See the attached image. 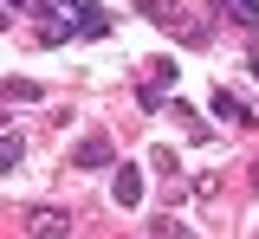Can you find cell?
Returning a JSON list of instances; mask_svg holds the SVG:
<instances>
[{
  "mask_svg": "<svg viewBox=\"0 0 259 239\" xmlns=\"http://www.w3.org/2000/svg\"><path fill=\"white\" fill-rule=\"evenodd\" d=\"M110 162H117V142H110V136H84L78 149H71V168H84V174L110 168Z\"/></svg>",
  "mask_w": 259,
  "mask_h": 239,
  "instance_id": "cell-1",
  "label": "cell"
},
{
  "mask_svg": "<svg viewBox=\"0 0 259 239\" xmlns=\"http://www.w3.org/2000/svg\"><path fill=\"white\" fill-rule=\"evenodd\" d=\"M26 233L32 239H71V213H65V207H32V213H26Z\"/></svg>",
  "mask_w": 259,
  "mask_h": 239,
  "instance_id": "cell-2",
  "label": "cell"
},
{
  "mask_svg": "<svg viewBox=\"0 0 259 239\" xmlns=\"http://www.w3.org/2000/svg\"><path fill=\"white\" fill-rule=\"evenodd\" d=\"M110 201L117 207H143V168H117L110 162Z\"/></svg>",
  "mask_w": 259,
  "mask_h": 239,
  "instance_id": "cell-3",
  "label": "cell"
},
{
  "mask_svg": "<svg viewBox=\"0 0 259 239\" xmlns=\"http://www.w3.org/2000/svg\"><path fill=\"white\" fill-rule=\"evenodd\" d=\"M207 110H214L221 123H253V110H246V103L233 97V91H214V97H207Z\"/></svg>",
  "mask_w": 259,
  "mask_h": 239,
  "instance_id": "cell-4",
  "label": "cell"
},
{
  "mask_svg": "<svg viewBox=\"0 0 259 239\" xmlns=\"http://www.w3.org/2000/svg\"><path fill=\"white\" fill-rule=\"evenodd\" d=\"M7 103H39V84L32 78H7L0 84V123H7Z\"/></svg>",
  "mask_w": 259,
  "mask_h": 239,
  "instance_id": "cell-5",
  "label": "cell"
},
{
  "mask_svg": "<svg viewBox=\"0 0 259 239\" xmlns=\"http://www.w3.org/2000/svg\"><path fill=\"white\" fill-rule=\"evenodd\" d=\"M136 13L143 20H156V26H175L182 13H175V0H136Z\"/></svg>",
  "mask_w": 259,
  "mask_h": 239,
  "instance_id": "cell-6",
  "label": "cell"
},
{
  "mask_svg": "<svg viewBox=\"0 0 259 239\" xmlns=\"http://www.w3.org/2000/svg\"><path fill=\"white\" fill-rule=\"evenodd\" d=\"M149 239H194V233L175 220V213H156V220H149Z\"/></svg>",
  "mask_w": 259,
  "mask_h": 239,
  "instance_id": "cell-7",
  "label": "cell"
},
{
  "mask_svg": "<svg viewBox=\"0 0 259 239\" xmlns=\"http://www.w3.org/2000/svg\"><path fill=\"white\" fill-rule=\"evenodd\" d=\"M149 174H156V181H175V149H156V155H149Z\"/></svg>",
  "mask_w": 259,
  "mask_h": 239,
  "instance_id": "cell-8",
  "label": "cell"
},
{
  "mask_svg": "<svg viewBox=\"0 0 259 239\" xmlns=\"http://www.w3.org/2000/svg\"><path fill=\"white\" fill-rule=\"evenodd\" d=\"M20 155H26V142H20V136H0V174L13 168V162H20Z\"/></svg>",
  "mask_w": 259,
  "mask_h": 239,
  "instance_id": "cell-9",
  "label": "cell"
},
{
  "mask_svg": "<svg viewBox=\"0 0 259 239\" xmlns=\"http://www.w3.org/2000/svg\"><path fill=\"white\" fill-rule=\"evenodd\" d=\"M233 7H240V13H246V20H259V0H233Z\"/></svg>",
  "mask_w": 259,
  "mask_h": 239,
  "instance_id": "cell-10",
  "label": "cell"
},
{
  "mask_svg": "<svg viewBox=\"0 0 259 239\" xmlns=\"http://www.w3.org/2000/svg\"><path fill=\"white\" fill-rule=\"evenodd\" d=\"M0 7H32V0H0Z\"/></svg>",
  "mask_w": 259,
  "mask_h": 239,
  "instance_id": "cell-11",
  "label": "cell"
},
{
  "mask_svg": "<svg viewBox=\"0 0 259 239\" xmlns=\"http://www.w3.org/2000/svg\"><path fill=\"white\" fill-rule=\"evenodd\" d=\"M0 33H7V7H0Z\"/></svg>",
  "mask_w": 259,
  "mask_h": 239,
  "instance_id": "cell-12",
  "label": "cell"
},
{
  "mask_svg": "<svg viewBox=\"0 0 259 239\" xmlns=\"http://www.w3.org/2000/svg\"><path fill=\"white\" fill-rule=\"evenodd\" d=\"M246 71H253V78H259V58H253V65H246Z\"/></svg>",
  "mask_w": 259,
  "mask_h": 239,
  "instance_id": "cell-13",
  "label": "cell"
}]
</instances>
